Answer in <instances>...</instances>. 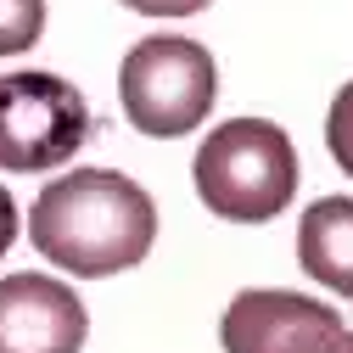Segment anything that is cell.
Instances as JSON below:
<instances>
[{
    "label": "cell",
    "instance_id": "1",
    "mask_svg": "<svg viewBox=\"0 0 353 353\" xmlns=\"http://www.w3.org/2000/svg\"><path fill=\"white\" fill-rule=\"evenodd\" d=\"M28 241L39 258L79 281L123 275L157 241L152 196L118 168H68L28 208Z\"/></svg>",
    "mask_w": 353,
    "mask_h": 353
},
{
    "label": "cell",
    "instance_id": "2",
    "mask_svg": "<svg viewBox=\"0 0 353 353\" xmlns=\"http://www.w3.org/2000/svg\"><path fill=\"white\" fill-rule=\"evenodd\" d=\"M191 180L208 213L230 225H263L297 196V146L270 118H230L196 146Z\"/></svg>",
    "mask_w": 353,
    "mask_h": 353
},
{
    "label": "cell",
    "instance_id": "3",
    "mask_svg": "<svg viewBox=\"0 0 353 353\" xmlns=\"http://www.w3.org/2000/svg\"><path fill=\"white\" fill-rule=\"evenodd\" d=\"M213 96H219L213 51L185 34H152L118 68V101H123L129 123L157 141L196 129L213 112Z\"/></svg>",
    "mask_w": 353,
    "mask_h": 353
},
{
    "label": "cell",
    "instance_id": "4",
    "mask_svg": "<svg viewBox=\"0 0 353 353\" xmlns=\"http://www.w3.org/2000/svg\"><path fill=\"white\" fill-rule=\"evenodd\" d=\"M84 141H90V101L79 96V84L46 68L0 73V168H62Z\"/></svg>",
    "mask_w": 353,
    "mask_h": 353
},
{
    "label": "cell",
    "instance_id": "5",
    "mask_svg": "<svg viewBox=\"0 0 353 353\" xmlns=\"http://www.w3.org/2000/svg\"><path fill=\"white\" fill-rule=\"evenodd\" d=\"M336 331H342V314L331 303L281 292V286L236 292L225 320H219L225 353H325Z\"/></svg>",
    "mask_w": 353,
    "mask_h": 353
},
{
    "label": "cell",
    "instance_id": "6",
    "mask_svg": "<svg viewBox=\"0 0 353 353\" xmlns=\"http://www.w3.org/2000/svg\"><path fill=\"white\" fill-rule=\"evenodd\" d=\"M84 331V297L57 275L23 270L0 281V353H79Z\"/></svg>",
    "mask_w": 353,
    "mask_h": 353
},
{
    "label": "cell",
    "instance_id": "7",
    "mask_svg": "<svg viewBox=\"0 0 353 353\" xmlns=\"http://www.w3.org/2000/svg\"><path fill=\"white\" fill-rule=\"evenodd\" d=\"M297 263L308 281H320L353 303V196L308 202L303 225H297Z\"/></svg>",
    "mask_w": 353,
    "mask_h": 353
},
{
    "label": "cell",
    "instance_id": "8",
    "mask_svg": "<svg viewBox=\"0 0 353 353\" xmlns=\"http://www.w3.org/2000/svg\"><path fill=\"white\" fill-rule=\"evenodd\" d=\"M46 28V0H0V57L28 51Z\"/></svg>",
    "mask_w": 353,
    "mask_h": 353
},
{
    "label": "cell",
    "instance_id": "9",
    "mask_svg": "<svg viewBox=\"0 0 353 353\" xmlns=\"http://www.w3.org/2000/svg\"><path fill=\"white\" fill-rule=\"evenodd\" d=\"M325 146H331L336 168L353 174V79L331 96V112H325Z\"/></svg>",
    "mask_w": 353,
    "mask_h": 353
},
{
    "label": "cell",
    "instance_id": "10",
    "mask_svg": "<svg viewBox=\"0 0 353 353\" xmlns=\"http://www.w3.org/2000/svg\"><path fill=\"white\" fill-rule=\"evenodd\" d=\"M129 12H146V17H191L202 6H213V0H123Z\"/></svg>",
    "mask_w": 353,
    "mask_h": 353
},
{
    "label": "cell",
    "instance_id": "11",
    "mask_svg": "<svg viewBox=\"0 0 353 353\" xmlns=\"http://www.w3.org/2000/svg\"><path fill=\"white\" fill-rule=\"evenodd\" d=\"M12 241H17V202H12L6 185H0V258L12 252Z\"/></svg>",
    "mask_w": 353,
    "mask_h": 353
},
{
    "label": "cell",
    "instance_id": "12",
    "mask_svg": "<svg viewBox=\"0 0 353 353\" xmlns=\"http://www.w3.org/2000/svg\"><path fill=\"white\" fill-rule=\"evenodd\" d=\"M325 353H353V331H347V325H342V331H336V336H331V342H325Z\"/></svg>",
    "mask_w": 353,
    "mask_h": 353
}]
</instances>
